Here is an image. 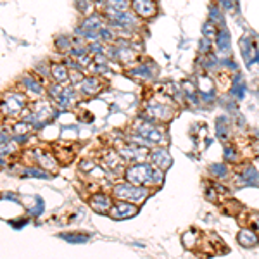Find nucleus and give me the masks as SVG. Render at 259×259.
<instances>
[{
	"label": "nucleus",
	"mask_w": 259,
	"mask_h": 259,
	"mask_svg": "<svg viewBox=\"0 0 259 259\" xmlns=\"http://www.w3.org/2000/svg\"><path fill=\"white\" fill-rule=\"evenodd\" d=\"M124 180L135 185L147 187V189H159L164 182V171L152 162H133L124 169Z\"/></svg>",
	"instance_id": "obj_2"
},
{
	"label": "nucleus",
	"mask_w": 259,
	"mask_h": 259,
	"mask_svg": "<svg viewBox=\"0 0 259 259\" xmlns=\"http://www.w3.org/2000/svg\"><path fill=\"white\" fill-rule=\"evenodd\" d=\"M19 85H21V89L24 90V94L31 99H41L45 95V92H47V89L41 85L36 74L28 73V74H24V76H21Z\"/></svg>",
	"instance_id": "obj_8"
},
{
	"label": "nucleus",
	"mask_w": 259,
	"mask_h": 259,
	"mask_svg": "<svg viewBox=\"0 0 259 259\" xmlns=\"http://www.w3.org/2000/svg\"><path fill=\"white\" fill-rule=\"evenodd\" d=\"M54 45H56V50L64 56H68L71 52V49L74 47V41H73V36H68V35H59L56 40H54Z\"/></svg>",
	"instance_id": "obj_19"
},
{
	"label": "nucleus",
	"mask_w": 259,
	"mask_h": 259,
	"mask_svg": "<svg viewBox=\"0 0 259 259\" xmlns=\"http://www.w3.org/2000/svg\"><path fill=\"white\" fill-rule=\"evenodd\" d=\"M11 132V130H9ZM7 132V130H2L0 128V144H4V142H7L9 140V137H11V133Z\"/></svg>",
	"instance_id": "obj_27"
},
{
	"label": "nucleus",
	"mask_w": 259,
	"mask_h": 259,
	"mask_svg": "<svg viewBox=\"0 0 259 259\" xmlns=\"http://www.w3.org/2000/svg\"><path fill=\"white\" fill-rule=\"evenodd\" d=\"M28 104V95L24 94L23 89L6 92L0 99V112L4 114V118H12L18 119L21 112Z\"/></svg>",
	"instance_id": "obj_4"
},
{
	"label": "nucleus",
	"mask_w": 259,
	"mask_h": 259,
	"mask_svg": "<svg viewBox=\"0 0 259 259\" xmlns=\"http://www.w3.org/2000/svg\"><path fill=\"white\" fill-rule=\"evenodd\" d=\"M89 202H90V207L95 212H99V214H109L111 206H112V202H114V197L106 194V192H95L94 195H90Z\"/></svg>",
	"instance_id": "obj_11"
},
{
	"label": "nucleus",
	"mask_w": 259,
	"mask_h": 259,
	"mask_svg": "<svg viewBox=\"0 0 259 259\" xmlns=\"http://www.w3.org/2000/svg\"><path fill=\"white\" fill-rule=\"evenodd\" d=\"M128 142L142 147L154 149V147H164L168 145V133L162 128V123L157 124L152 119H140L133 123V132L124 137Z\"/></svg>",
	"instance_id": "obj_1"
},
{
	"label": "nucleus",
	"mask_w": 259,
	"mask_h": 259,
	"mask_svg": "<svg viewBox=\"0 0 259 259\" xmlns=\"http://www.w3.org/2000/svg\"><path fill=\"white\" fill-rule=\"evenodd\" d=\"M235 180L240 187H259V173L250 164L242 166V171L235 175Z\"/></svg>",
	"instance_id": "obj_14"
},
{
	"label": "nucleus",
	"mask_w": 259,
	"mask_h": 259,
	"mask_svg": "<svg viewBox=\"0 0 259 259\" xmlns=\"http://www.w3.org/2000/svg\"><path fill=\"white\" fill-rule=\"evenodd\" d=\"M104 85H106V83L100 80V76L92 74V76L83 78L80 85H76L74 89H76L78 94L83 95V97H94V95H97L99 92L104 89Z\"/></svg>",
	"instance_id": "obj_10"
},
{
	"label": "nucleus",
	"mask_w": 259,
	"mask_h": 259,
	"mask_svg": "<svg viewBox=\"0 0 259 259\" xmlns=\"http://www.w3.org/2000/svg\"><path fill=\"white\" fill-rule=\"evenodd\" d=\"M31 152L35 154V161L40 168H44L47 171H56L57 169V159L52 156V152H49V150H41L38 147L31 149Z\"/></svg>",
	"instance_id": "obj_15"
},
{
	"label": "nucleus",
	"mask_w": 259,
	"mask_h": 259,
	"mask_svg": "<svg viewBox=\"0 0 259 259\" xmlns=\"http://www.w3.org/2000/svg\"><path fill=\"white\" fill-rule=\"evenodd\" d=\"M216 132H218L221 140H227L230 137V132H232V126H230V121L227 118H220L216 121Z\"/></svg>",
	"instance_id": "obj_20"
},
{
	"label": "nucleus",
	"mask_w": 259,
	"mask_h": 259,
	"mask_svg": "<svg viewBox=\"0 0 259 259\" xmlns=\"http://www.w3.org/2000/svg\"><path fill=\"white\" fill-rule=\"evenodd\" d=\"M157 2H159V0H157Z\"/></svg>",
	"instance_id": "obj_28"
},
{
	"label": "nucleus",
	"mask_w": 259,
	"mask_h": 259,
	"mask_svg": "<svg viewBox=\"0 0 259 259\" xmlns=\"http://www.w3.org/2000/svg\"><path fill=\"white\" fill-rule=\"evenodd\" d=\"M61 239L71 242V244H81V242H87L90 239L89 233H61Z\"/></svg>",
	"instance_id": "obj_21"
},
{
	"label": "nucleus",
	"mask_w": 259,
	"mask_h": 259,
	"mask_svg": "<svg viewBox=\"0 0 259 259\" xmlns=\"http://www.w3.org/2000/svg\"><path fill=\"white\" fill-rule=\"evenodd\" d=\"M139 212V206L133 202H128V200H119V199H114L111 206V211H109V216L112 220H126V218H132Z\"/></svg>",
	"instance_id": "obj_9"
},
{
	"label": "nucleus",
	"mask_w": 259,
	"mask_h": 259,
	"mask_svg": "<svg viewBox=\"0 0 259 259\" xmlns=\"http://www.w3.org/2000/svg\"><path fill=\"white\" fill-rule=\"evenodd\" d=\"M209 173L212 175V177H216L218 180H225L230 175L228 168L225 164H211L209 166Z\"/></svg>",
	"instance_id": "obj_22"
},
{
	"label": "nucleus",
	"mask_w": 259,
	"mask_h": 259,
	"mask_svg": "<svg viewBox=\"0 0 259 259\" xmlns=\"http://www.w3.org/2000/svg\"><path fill=\"white\" fill-rule=\"evenodd\" d=\"M249 228L256 230L259 233V212H252V216H250V221H249Z\"/></svg>",
	"instance_id": "obj_26"
},
{
	"label": "nucleus",
	"mask_w": 259,
	"mask_h": 259,
	"mask_svg": "<svg viewBox=\"0 0 259 259\" xmlns=\"http://www.w3.org/2000/svg\"><path fill=\"white\" fill-rule=\"evenodd\" d=\"M214 47H216V52L218 54H228V49H230V36H228V30L221 24L218 26V33H216V38H214Z\"/></svg>",
	"instance_id": "obj_18"
},
{
	"label": "nucleus",
	"mask_w": 259,
	"mask_h": 259,
	"mask_svg": "<svg viewBox=\"0 0 259 259\" xmlns=\"http://www.w3.org/2000/svg\"><path fill=\"white\" fill-rule=\"evenodd\" d=\"M202 33L206 38H211L212 41H214L216 38V33H218V24H214L212 21H206L202 26Z\"/></svg>",
	"instance_id": "obj_23"
},
{
	"label": "nucleus",
	"mask_w": 259,
	"mask_h": 259,
	"mask_svg": "<svg viewBox=\"0 0 259 259\" xmlns=\"http://www.w3.org/2000/svg\"><path fill=\"white\" fill-rule=\"evenodd\" d=\"M209 21H212L214 24H218V26L223 24V16H221V11H220L218 6H211V9H209Z\"/></svg>",
	"instance_id": "obj_25"
},
{
	"label": "nucleus",
	"mask_w": 259,
	"mask_h": 259,
	"mask_svg": "<svg viewBox=\"0 0 259 259\" xmlns=\"http://www.w3.org/2000/svg\"><path fill=\"white\" fill-rule=\"evenodd\" d=\"M149 161L152 162L154 166L161 168L162 171H166L171 164H173V157L169 156V152H168V149H166V147H154V149H150Z\"/></svg>",
	"instance_id": "obj_13"
},
{
	"label": "nucleus",
	"mask_w": 259,
	"mask_h": 259,
	"mask_svg": "<svg viewBox=\"0 0 259 259\" xmlns=\"http://www.w3.org/2000/svg\"><path fill=\"white\" fill-rule=\"evenodd\" d=\"M225 161H228V162L240 161V156H239V150H237V147H233V145H227V147H225Z\"/></svg>",
	"instance_id": "obj_24"
},
{
	"label": "nucleus",
	"mask_w": 259,
	"mask_h": 259,
	"mask_svg": "<svg viewBox=\"0 0 259 259\" xmlns=\"http://www.w3.org/2000/svg\"><path fill=\"white\" fill-rule=\"evenodd\" d=\"M119 152V156L123 157L124 162L128 164H133V162H144V161H149V152L150 149L147 147H142V145H137V144H123L116 149Z\"/></svg>",
	"instance_id": "obj_6"
},
{
	"label": "nucleus",
	"mask_w": 259,
	"mask_h": 259,
	"mask_svg": "<svg viewBox=\"0 0 259 259\" xmlns=\"http://www.w3.org/2000/svg\"><path fill=\"white\" fill-rule=\"evenodd\" d=\"M144 111L149 119L156 123H169L177 114V104L169 100L166 95H156L150 97L144 106Z\"/></svg>",
	"instance_id": "obj_3"
},
{
	"label": "nucleus",
	"mask_w": 259,
	"mask_h": 259,
	"mask_svg": "<svg viewBox=\"0 0 259 259\" xmlns=\"http://www.w3.org/2000/svg\"><path fill=\"white\" fill-rule=\"evenodd\" d=\"M111 195L114 199L128 200V202H133V204H137V206H140V204L150 195V192L147 187L135 185V183H130L124 180V182L116 183V185L112 187Z\"/></svg>",
	"instance_id": "obj_5"
},
{
	"label": "nucleus",
	"mask_w": 259,
	"mask_h": 259,
	"mask_svg": "<svg viewBox=\"0 0 259 259\" xmlns=\"http://www.w3.org/2000/svg\"><path fill=\"white\" fill-rule=\"evenodd\" d=\"M128 73H130V76H132L133 80L149 81L157 74V68L152 64V62H144V64H133L132 69H130Z\"/></svg>",
	"instance_id": "obj_12"
},
{
	"label": "nucleus",
	"mask_w": 259,
	"mask_h": 259,
	"mask_svg": "<svg viewBox=\"0 0 259 259\" xmlns=\"http://www.w3.org/2000/svg\"><path fill=\"white\" fill-rule=\"evenodd\" d=\"M130 9L142 21H149L159 14V4L157 0H130Z\"/></svg>",
	"instance_id": "obj_7"
},
{
	"label": "nucleus",
	"mask_w": 259,
	"mask_h": 259,
	"mask_svg": "<svg viewBox=\"0 0 259 259\" xmlns=\"http://www.w3.org/2000/svg\"><path fill=\"white\" fill-rule=\"evenodd\" d=\"M237 240L242 247H256L259 244V233L252 228H242L237 235Z\"/></svg>",
	"instance_id": "obj_17"
},
{
	"label": "nucleus",
	"mask_w": 259,
	"mask_h": 259,
	"mask_svg": "<svg viewBox=\"0 0 259 259\" xmlns=\"http://www.w3.org/2000/svg\"><path fill=\"white\" fill-rule=\"evenodd\" d=\"M50 80L61 85H69V68L66 62H50Z\"/></svg>",
	"instance_id": "obj_16"
}]
</instances>
